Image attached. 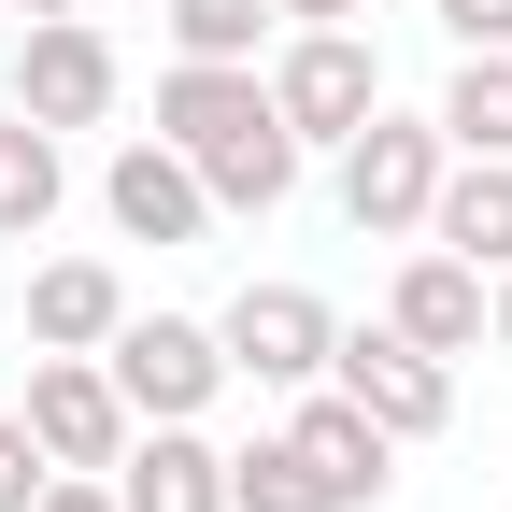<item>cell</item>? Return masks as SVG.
Masks as SVG:
<instances>
[{
    "mask_svg": "<svg viewBox=\"0 0 512 512\" xmlns=\"http://www.w3.org/2000/svg\"><path fill=\"white\" fill-rule=\"evenodd\" d=\"M29 512H128V498H114V484H100V470H57V484H43V498H29Z\"/></svg>",
    "mask_w": 512,
    "mask_h": 512,
    "instance_id": "21",
    "label": "cell"
},
{
    "mask_svg": "<svg viewBox=\"0 0 512 512\" xmlns=\"http://www.w3.org/2000/svg\"><path fill=\"white\" fill-rule=\"evenodd\" d=\"M271 114L299 128V143H356V128L384 114V57H370L356 29H299L285 72H271Z\"/></svg>",
    "mask_w": 512,
    "mask_h": 512,
    "instance_id": "5",
    "label": "cell"
},
{
    "mask_svg": "<svg viewBox=\"0 0 512 512\" xmlns=\"http://www.w3.org/2000/svg\"><path fill=\"white\" fill-rule=\"evenodd\" d=\"M214 342H228V370H256V384H328V356H342V328H328L313 285H242Z\"/></svg>",
    "mask_w": 512,
    "mask_h": 512,
    "instance_id": "7",
    "label": "cell"
},
{
    "mask_svg": "<svg viewBox=\"0 0 512 512\" xmlns=\"http://www.w3.org/2000/svg\"><path fill=\"white\" fill-rule=\"evenodd\" d=\"M427 242H456L470 271H512V157H456V171H441Z\"/></svg>",
    "mask_w": 512,
    "mask_h": 512,
    "instance_id": "14",
    "label": "cell"
},
{
    "mask_svg": "<svg viewBox=\"0 0 512 512\" xmlns=\"http://www.w3.org/2000/svg\"><path fill=\"white\" fill-rule=\"evenodd\" d=\"M100 200H114L128 242H200V228H214V185H200L185 143H128V157L100 171Z\"/></svg>",
    "mask_w": 512,
    "mask_h": 512,
    "instance_id": "9",
    "label": "cell"
},
{
    "mask_svg": "<svg viewBox=\"0 0 512 512\" xmlns=\"http://www.w3.org/2000/svg\"><path fill=\"white\" fill-rule=\"evenodd\" d=\"M441 171H456V143H441V114H370L356 143H342V214H356L370 242H399V228H427Z\"/></svg>",
    "mask_w": 512,
    "mask_h": 512,
    "instance_id": "2",
    "label": "cell"
},
{
    "mask_svg": "<svg viewBox=\"0 0 512 512\" xmlns=\"http://www.w3.org/2000/svg\"><path fill=\"white\" fill-rule=\"evenodd\" d=\"M29 441H43L57 470H114L128 456V384L100 356H43L29 370Z\"/></svg>",
    "mask_w": 512,
    "mask_h": 512,
    "instance_id": "6",
    "label": "cell"
},
{
    "mask_svg": "<svg viewBox=\"0 0 512 512\" xmlns=\"http://www.w3.org/2000/svg\"><path fill=\"white\" fill-rule=\"evenodd\" d=\"M285 441H299V470L328 484V512H370V498H384V456H399V441H384V427L342 399V384H328V399H299Z\"/></svg>",
    "mask_w": 512,
    "mask_h": 512,
    "instance_id": "10",
    "label": "cell"
},
{
    "mask_svg": "<svg viewBox=\"0 0 512 512\" xmlns=\"http://www.w3.org/2000/svg\"><path fill=\"white\" fill-rule=\"evenodd\" d=\"M29 15H86V0H29Z\"/></svg>",
    "mask_w": 512,
    "mask_h": 512,
    "instance_id": "24",
    "label": "cell"
},
{
    "mask_svg": "<svg viewBox=\"0 0 512 512\" xmlns=\"http://www.w3.org/2000/svg\"><path fill=\"white\" fill-rule=\"evenodd\" d=\"M228 512H328V484L299 470V441H256V456H228Z\"/></svg>",
    "mask_w": 512,
    "mask_h": 512,
    "instance_id": "17",
    "label": "cell"
},
{
    "mask_svg": "<svg viewBox=\"0 0 512 512\" xmlns=\"http://www.w3.org/2000/svg\"><path fill=\"white\" fill-rule=\"evenodd\" d=\"M441 29H456V43L484 57V43H512V0H441Z\"/></svg>",
    "mask_w": 512,
    "mask_h": 512,
    "instance_id": "20",
    "label": "cell"
},
{
    "mask_svg": "<svg viewBox=\"0 0 512 512\" xmlns=\"http://www.w3.org/2000/svg\"><path fill=\"white\" fill-rule=\"evenodd\" d=\"M43 214H57V128L0 114V242H29Z\"/></svg>",
    "mask_w": 512,
    "mask_h": 512,
    "instance_id": "16",
    "label": "cell"
},
{
    "mask_svg": "<svg viewBox=\"0 0 512 512\" xmlns=\"http://www.w3.org/2000/svg\"><path fill=\"white\" fill-rule=\"evenodd\" d=\"M114 498L128 512H228V456L200 427H157L143 456H114Z\"/></svg>",
    "mask_w": 512,
    "mask_h": 512,
    "instance_id": "13",
    "label": "cell"
},
{
    "mask_svg": "<svg viewBox=\"0 0 512 512\" xmlns=\"http://www.w3.org/2000/svg\"><path fill=\"white\" fill-rule=\"evenodd\" d=\"M157 143L200 157V185H214L228 214H285V185H299V128L271 114L256 57H171V86H157Z\"/></svg>",
    "mask_w": 512,
    "mask_h": 512,
    "instance_id": "1",
    "label": "cell"
},
{
    "mask_svg": "<svg viewBox=\"0 0 512 512\" xmlns=\"http://www.w3.org/2000/svg\"><path fill=\"white\" fill-rule=\"evenodd\" d=\"M342 399L384 427V441H427V427H456V356H427L413 328H342Z\"/></svg>",
    "mask_w": 512,
    "mask_h": 512,
    "instance_id": "3",
    "label": "cell"
},
{
    "mask_svg": "<svg viewBox=\"0 0 512 512\" xmlns=\"http://www.w3.org/2000/svg\"><path fill=\"white\" fill-rule=\"evenodd\" d=\"M43 484H57V456L29 441V413H0V512H29Z\"/></svg>",
    "mask_w": 512,
    "mask_h": 512,
    "instance_id": "19",
    "label": "cell"
},
{
    "mask_svg": "<svg viewBox=\"0 0 512 512\" xmlns=\"http://www.w3.org/2000/svg\"><path fill=\"white\" fill-rule=\"evenodd\" d=\"M128 328V285L100 271V256H43V271H29V342L43 356H100Z\"/></svg>",
    "mask_w": 512,
    "mask_h": 512,
    "instance_id": "11",
    "label": "cell"
},
{
    "mask_svg": "<svg viewBox=\"0 0 512 512\" xmlns=\"http://www.w3.org/2000/svg\"><path fill=\"white\" fill-rule=\"evenodd\" d=\"M484 342H498V356H512V271H498V299H484Z\"/></svg>",
    "mask_w": 512,
    "mask_h": 512,
    "instance_id": "23",
    "label": "cell"
},
{
    "mask_svg": "<svg viewBox=\"0 0 512 512\" xmlns=\"http://www.w3.org/2000/svg\"><path fill=\"white\" fill-rule=\"evenodd\" d=\"M15 114H29V128H100V114H114V43H100L86 15H29Z\"/></svg>",
    "mask_w": 512,
    "mask_h": 512,
    "instance_id": "8",
    "label": "cell"
},
{
    "mask_svg": "<svg viewBox=\"0 0 512 512\" xmlns=\"http://www.w3.org/2000/svg\"><path fill=\"white\" fill-rule=\"evenodd\" d=\"M256 29H271V0H171L185 57H256Z\"/></svg>",
    "mask_w": 512,
    "mask_h": 512,
    "instance_id": "18",
    "label": "cell"
},
{
    "mask_svg": "<svg viewBox=\"0 0 512 512\" xmlns=\"http://www.w3.org/2000/svg\"><path fill=\"white\" fill-rule=\"evenodd\" d=\"M441 143L456 157H512V43H484L456 86H441Z\"/></svg>",
    "mask_w": 512,
    "mask_h": 512,
    "instance_id": "15",
    "label": "cell"
},
{
    "mask_svg": "<svg viewBox=\"0 0 512 512\" xmlns=\"http://www.w3.org/2000/svg\"><path fill=\"white\" fill-rule=\"evenodd\" d=\"M271 15H299V29H356L370 0H271Z\"/></svg>",
    "mask_w": 512,
    "mask_h": 512,
    "instance_id": "22",
    "label": "cell"
},
{
    "mask_svg": "<svg viewBox=\"0 0 512 512\" xmlns=\"http://www.w3.org/2000/svg\"><path fill=\"white\" fill-rule=\"evenodd\" d=\"M100 370L128 384V413H157V427H185V413H200L214 384H228V342L200 328V313H128V328L100 342Z\"/></svg>",
    "mask_w": 512,
    "mask_h": 512,
    "instance_id": "4",
    "label": "cell"
},
{
    "mask_svg": "<svg viewBox=\"0 0 512 512\" xmlns=\"http://www.w3.org/2000/svg\"><path fill=\"white\" fill-rule=\"evenodd\" d=\"M384 328H413L427 356H470L484 342V271H470L456 242H427L413 271H399V299H384Z\"/></svg>",
    "mask_w": 512,
    "mask_h": 512,
    "instance_id": "12",
    "label": "cell"
}]
</instances>
